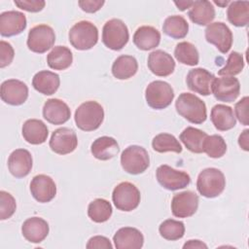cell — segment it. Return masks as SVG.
Returning <instances> with one entry per match:
<instances>
[{
    "label": "cell",
    "instance_id": "cell-41",
    "mask_svg": "<svg viewBox=\"0 0 249 249\" xmlns=\"http://www.w3.org/2000/svg\"><path fill=\"white\" fill-rule=\"evenodd\" d=\"M16 208H17V203L14 196L5 191H1L0 192V219L6 220L11 218L15 213Z\"/></svg>",
    "mask_w": 249,
    "mask_h": 249
},
{
    "label": "cell",
    "instance_id": "cell-6",
    "mask_svg": "<svg viewBox=\"0 0 249 249\" xmlns=\"http://www.w3.org/2000/svg\"><path fill=\"white\" fill-rule=\"evenodd\" d=\"M129 33L127 26L119 18H112L103 26L102 42L113 51L122 50L128 42Z\"/></svg>",
    "mask_w": 249,
    "mask_h": 249
},
{
    "label": "cell",
    "instance_id": "cell-26",
    "mask_svg": "<svg viewBox=\"0 0 249 249\" xmlns=\"http://www.w3.org/2000/svg\"><path fill=\"white\" fill-rule=\"evenodd\" d=\"M59 76L52 71L43 70L36 73L32 79L33 88L42 94H53L59 88Z\"/></svg>",
    "mask_w": 249,
    "mask_h": 249
},
{
    "label": "cell",
    "instance_id": "cell-10",
    "mask_svg": "<svg viewBox=\"0 0 249 249\" xmlns=\"http://www.w3.org/2000/svg\"><path fill=\"white\" fill-rule=\"evenodd\" d=\"M156 176L159 184L168 191L184 189L191 183V177L187 172L176 170L167 164L160 165Z\"/></svg>",
    "mask_w": 249,
    "mask_h": 249
},
{
    "label": "cell",
    "instance_id": "cell-12",
    "mask_svg": "<svg viewBox=\"0 0 249 249\" xmlns=\"http://www.w3.org/2000/svg\"><path fill=\"white\" fill-rule=\"evenodd\" d=\"M171 211L177 218L193 216L198 207V196L192 191H184L175 194L171 200Z\"/></svg>",
    "mask_w": 249,
    "mask_h": 249
},
{
    "label": "cell",
    "instance_id": "cell-25",
    "mask_svg": "<svg viewBox=\"0 0 249 249\" xmlns=\"http://www.w3.org/2000/svg\"><path fill=\"white\" fill-rule=\"evenodd\" d=\"M160 33L150 25H143L136 29L133 35L134 45L142 51H150L160 45Z\"/></svg>",
    "mask_w": 249,
    "mask_h": 249
},
{
    "label": "cell",
    "instance_id": "cell-7",
    "mask_svg": "<svg viewBox=\"0 0 249 249\" xmlns=\"http://www.w3.org/2000/svg\"><path fill=\"white\" fill-rule=\"evenodd\" d=\"M145 98L147 104L156 110H161L168 107L174 98L172 87L164 81H153L145 89Z\"/></svg>",
    "mask_w": 249,
    "mask_h": 249
},
{
    "label": "cell",
    "instance_id": "cell-18",
    "mask_svg": "<svg viewBox=\"0 0 249 249\" xmlns=\"http://www.w3.org/2000/svg\"><path fill=\"white\" fill-rule=\"evenodd\" d=\"M25 15L18 11H7L0 15V34L12 37L20 34L26 28Z\"/></svg>",
    "mask_w": 249,
    "mask_h": 249
},
{
    "label": "cell",
    "instance_id": "cell-20",
    "mask_svg": "<svg viewBox=\"0 0 249 249\" xmlns=\"http://www.w3.org/2000/svg\"><path fill=\"white\" fill-rule=\"evenodd\" d=\"M147 64L150 71L159 77H167L175 69L174 59L168 53L162 50L152 52L148 56Z\"/></svg>",
    "mask_w": 249,
    "mask_h": 249
},
{
    "label": "cell",
    "instance_id": "cell-28",
    "mask_svg": "<svg viewBox=\"0 0 249 249\" xmlns=\"http://www.w3.org/2000/svg\"><path fill=\"white\" fill-rule=\"evenodd\" d=\"M120 151L117 140L110 136H101L95 139L90 147L92 156L99 160H108L118 155Z\"/></svg>",
    "mask_w": 249,
    "mask_h": 249
},
{
    "label": "cell",
    "instance_id": "cell-35",
    "mask_svg": "<svg viewBox=\"0 0 249 249\" xmlns=\"http://www.w3.org/2000/svg\"><path fill=\"white\" fill-rule=\"evenodd\" d=\"M112 205L104 198H96L88 206V215L94 223H104L112 216Z\"/></svg>",
    "mask_w": 249,
    "mask_h": 249
},
{
    "label": "cell",
    "instance_id": "cell-15",
    "mask_svg": "<svg viewBox=\"0 0 249 249\" xmlns=\"http://www.w3.org/2000/svg\"><path fill=\"white\" fill-rule=\"evenodd\" d=\"M1 99L13 106L23 104L28 97L27 86L17 79H9L1 84Z\"/></svg>",
    "mask_w": 249,
    "mask_h": 249
},
{
    "label": "cell",
    "instance_id": "cell-43",
    "mask_svg": "<svg viewBox=\"0 0 249 249\" xmlns=\"http://www.w3.org/2000/svg\"><path fill=\"white\" fill-rule=\"evenodd\" d=\"M15 56V51L12 45L4 40L0 42V67L4 68L11 64Z\"/></svg>",
    "mask_w": 249,
    "mask_h": 249
},
{
    "label": "cell",
    "instance_id": "cell-3",
    "mask_svg": "<svg viewBox=\"0 0 249 249\" xmlns=\"http://www.w3.org/2000/svg\"><path fill=\"white\" fill-rule=\"evenodd\" d=\"M225 187V175L218 168H205L197 176L196 189L198 193L205 197L213 198L218 196L223 193Z\"/></svg>",
    "mask_w": 249,
    "mask_h": 249
},
{
    "label": "cell",
    "instance_id": "cell-21",
    "mask_svg": "<svg viewBox=\"0 0 249 249\" xmlns=\"http://www.w3.org/2000/svg\"><path fill=\"white\" fill-rule=\"evenodd\" d=\"M43 117L50 124H62L70 119L71 111L64 101L58 98H51L43 106Z\"/></svg>",
    "mask_w": 249,
    "mask_h": 249
},
{
    "label": "cell",
    "instance_id": "cell-14",
    "mask_svg": "<svg viewBox=\"0 0 249 249\" xmlns=\"http://www.w3.org/2000/svg\"><path fill=\"white\" fill-rule=\"evenodd\" d=\"M211 90L217 100L233 102L239 95L240 84L234 77L223 76L221 78H215Z\"/></svg>",
    "mask_w": 249,
    "mask_h": 249
},
{
    "label": "cell",
    "instance_id": "cell-50",
    "mask_svg": "<svg viewBox=\"0 0 249 249\" xmlns=\"http://www.w3.org/2000/svg\"><path fill=\"white\" fill-rule=\"evenodd\" d=\"M214 3L215 4H217L218 6H221V7H225V6H227L228 4H230V2L229 1H224V2H219V1H214Z\"/></svg>",
    "mask_w": 249,
    "mask_h": 249
},
{
    "label": "cell",
    "instance_id": "cell-27",
    "mask_svg": "<svg viewBox=\"0 0 249 249\" xmlns=\"http://www.w3.org/2000/svg\"><path fill=\"white\" fill-rule=\"evenodd\" d=\"M210 119L215 128L220 131L230 130L234 127L236 120L231 107L225 104H217L211 109Z\"/></svg>",
    "mask_w": 249,
    "mask_h": 249
},
{
    "label": "cell",
    "instance_id": "cell-32",
    "mask_svg": "<svg viewBox=\"0 0 249 249\" xmlns=\"http://www.w3.org/2000/svg\"><path fill=\"white\" fill-rule=\"evenodd\" d=\"M206 136V132L193 126H188L181 132L179 138L189 151L200 154L203 153V142Z\"/></svg>",
    "mask_w": 249,
    "mask_h": 249
},
{
    "label": "cell",
    "instance_id": "cell-13",
    "mask_svg": "<svg viewBox=\"0 0 249 249\" xmlns=\"http://www.w3.org/2000/svg\"><path fill=\"white\" fill-rule=\"evenodd\" d=\"M78 145V138L75 131L68 127L55 129L50 139V148L58 155L72 153Z\"/></svg>",
    "mask_w": 249,
    "mask_h": 249
},
{
    "label": "cell",
    "instance_id": "cell-42",
    "mask_svg": "<svg viewBox=\"0 0 249 249\" xmlns=\"http://www.w3.org/2000/svg\"><path fill=\"white\" fill-rule=\"evenodd\" d=\"M248 105H249V97L244 96L239 100L234 106V113L237 120L243 125H248L249 117H248Z\"/></svg>",
    "mask_w": 249,
    "mask_h": 249
},
{
    "label": "cell",
    "instance_id": "cell-45",
    "mask_svg": "<svg viewBox=\"0 0 249 249\" xmlns=\"http://www.w3.org/2000/svg\"><path fill=\"white\" fill-rule=\"evenodd\" d=\"M87 248L88 249H94V248L111 249L113 248V245L111 244L109 238L102 235H95L89 239L87 243Z\"/></svg>",
    "mask_w": 249,
    "mask_h": 249
},
{
    "label": "cell",
    "instance_id": "cell-24",
    "mask_svg": "<svg viewBox=\"0 0 249 249\" xmlns=\"http://www.w3.org/2000/svg\"><path fill=\"white\" fill-rule=\"evenodd\" d=\"M21 133L26 142L32 145H39L47 140L49 129L41 120L29 119L24 122Z\"/></svg>",
    "mask_w": 249,
    "mask_h": 249
},
{
    "label": "cell",
    "instance_id": "cell-23",
    "mask_svg": "<svg viewBox=\"0 0 249 249\" xmlns=\"http://www.w3.org/2000/svg\"><path fill=\"white\" fill-rule=\"evenodd\" d=\"M49 224L40 217L28 218L21 226V233L23 237L31 243L42 242L49 234Z\"/></svg>",
    "mask_w": 249,
    "mask_h": 249
},
{
    "label": "cell",
    "instance_id": "cell-5",
    "mask_svg": "<svg viewBox=\"0 0 249 249\" xmlns=\"http://www.w3.org/2000/svg\"><path fill=\"white\" fill-rule=\"evenodd\" d=\"M121 164L123 169L129 174L137 175L143 173L150 165L149 154L141 146H128L121 155Z\"/></svg>",
    "mask_w": 249,
    "mask_h": 249
},
{
    "label": "cell",
    "instance_id": "cell-37",
    "mask_svg": "<svg viewBox=\"0 0 249 249\" xmlns=\"http://www.w3.org/2000/svg\"><path fill=\"white\" fill-rule=\"evenodd\" d=\"M153 149L158 153L174 152L181 153L182 146L176 137L169 133H160L153 138L152 141Z\"/></svg>",
    "mask_w": 249,
    "mask_h": 249
},
{
    "label": "cell",
    "instance_id": "cell-48",
    "mask_svg": "<svg viewBox=\"0 0 249 249\" xmlns=\"http://www.w3.org/2000/svg\"><path fill=\"white\" fill-rule=\"evenodd\" d=\"M183 248L186 249V248H198V249H201V248H207V245L200 241V240H197V239H192V240H188L184 245H183Z\"/></svg>",
    "mask_w": 249,
    "mask_h": 249
},
{
    "label": "cell",
    "instance_id": "cell-8",
    "mask_svg": "<svg viewBox=\"0 0 249 249\" xmlns=\"http://www.w3.org/2000/svg\"><path fill=\"white\" fill-rule=\"evenodd\" d=\"M112 199L117 209L129 212L137 208L141 196L135 185L130 182H122L113 190Z\"/></svg>",
    "mask_w": 249,
    "mask_h": 249
},
{
    "label": "cell",
    "instance_id": "cell-40",
    "mask_svg": "<svg viewBox=\"0 0 249 249\" xmlns=\"http://www.w3.org/2000/svg\"><path fill=\"white\" fill-rule=\"evenodd\" d=\"M243 68H244L243 55L237 52H231L229 54L226 65L218 71V74L220 76L233 77L234 75L239 74Z\"/></svg>",
    "mask_w": 249,
    "mask_h": 249
},
{
    "label": "cell",
    "instance_id": "cell-1",
    "mask_svg": "<svg viewBox=\"0 0 249 249\" xmlns=\"http://www.w3.org/2000/svg\"><path fill=\"white\" fill-rule=\"evenodd\" d=\"M175 108L177 113L190 123L199 124L207 119L204 101L193 93L182 92L175 102Z\"/></svg>",
    "mask_w": 249,
    "mask_h": 249
},
{
    "label": "cell",
    "instance_id": "cell-38",
    "mask_svg": "<svg viewBox=\"0 0 249 249\" xmlns=\"http://www.w3.org/2000/svg\"><path fill=\"white\" fill-rule=\"evenodd\" d=\"M160 234L166 240H178L184 236L185 225L181 221L167 219L159 227Z\"/></svg>",
    "mask_w": 249,
    "mask_h": 249
},
{
    "label": "cell",
    "instance_id": "cell-19",
    "mask_svg": "<svg viewBox=\"0 0 249 249\" xmlns=\"http://www.w3.org/2000/svg\"><path fill=\"white\" fill-rule=\"evenodd\" d=\"M32 156L25 149H17L11 153L8 159V168L16 178L27 176L32 169Z\"/></svg>",
    "mask_w": 249,
    "mask_h": 249
},
{
    "label": "cell",
    "instance_id": "cell-29",
    "mask_svg": "<svg viewBox=\"0 0 249 249\" xmlns=\"http://www.w3.org/2000/svg\"><path fill=\"white\" fill-rule=\"evenodd\" d=\"M188 16L194 23L197 25H207L215 18V9L209 1H194L188 12Z\"/></svg>",
    "mask_w": 249,
    "mask_h": 249
},
{
    "label": "cell",
    "instance_id": "cell-17",
    "mask_svg": "<svg viewBox=\"0 0 249 249\" xmlns=\"http://www.w3.org/2000/svg\"><path fill=\"white\" fill-rule=\"evenodd\" d=\"M30 192L37 201L46 203L55 196L56 185L50 176L39 174L32 178L30 182Z\"/></svg>",
    "mask_w": 249,
    "mask_h": 249
},
{
    "label": "cell",
    "instance_id": "cell-9",
    "mask_svg": "<svg viewBox=\"0 0 249 249\" xmlns=\"http://www.w3.org/2000/svg\"><path fill=\"white\" fill-rule=\"evenodd\" d=\"M55 42L53 29L47 24H39L32 27L27 37L28 49L36 53H44L50 50Z\"/></svg>",
    "mask_w": 249,
    "mask_h": 249
},
{
    "label": "cell",
    "instance_id": "cell-49",
    "mask_svg": "<svg viewBox=\"0 0 249 249\" xmlns=\"http://www.w3.org/2000/svg\"><path fill=\"white\" fill-rule=\"evenodd\" d=\"M194 1H179V2H174V4L177 6V8L181 11H185L188 8H191L193 5Z\"/></svg>",
    "mask_w": 249,
    "mask_h": 249
},
{
    "label": "cell",
    "instance_id": "cell-34",
    "mask_svg": "<svg viewBox=\"0 0 249 249\" xmlns=\"http://www.w3.org/2000/svg\"><path fill=\"white\" fill-rule=\"evenodd\" d=\"M162 31L173 39H182L188 34L189 24L182 16H170L163 21Z\"/></svg>",
    "mask_w": 249,
    "mask_h": 249
},
{
    "label": "cell",
    "instance_id": "cell-36",
    "mask_svg": "<svg viewBox=\"0 0 249 249\" xmlns=\"http://www.w3.org/2000/svg\"><path fill=\"white\" fill-rule=\"evenodd\" d=\"M175 58L182 64L195 66L198 63L199 55L197 49L190 42H180L174 50Z\"/></svg>",
    "mask_w": 249,
    "mask_h": 249
},
{
    "label": "cell",
    "instance_id": "cell-11",
    "mask_svg": "<svg viewBox=\"0 0 249 249\" xmlns=\"http://www.w3.org/2000/svg\"><path fill=\"white\" fill-rule=\"evenodd\" d=\"M205 39L208 43L214 45L222 53H227L232 45V32L229 26L216 21L210 23L205 29Z\"/></svg>",
    "mask_w": 249,
    "mask_h": 249
},
{
    "label": "cell",
    "instance_id": "cell-16",
    "mask_svg": "<svg viewBox=\"0 0 249 249\" xmlns=\"http://www.w3.org/2000/svg\"><path fill=\"white\" fill-rule=\"evenodd\" d=\"M215 76L204 68L191 69L186 77L188 88L201 95H209L212 93V84Z\"/></svg>",
    "mask_w": 249,
    "mask_h": 249
},
{
    "label": "cell",
    "instance_id": "cell-22",
    "mask_svg": "<svg viewBox=\"0 0 249 249\" xmlns=\"http://www.w3.org/2000/svg\"><path fill=\"white\" fill-rule=\"evenodd\" d=\"M117 249H140L144 243L142 232L132 227L121 228L113 236Z\"/></svg>",
    "mask_w": 249,
    "mask_h": 249
},
{
    "label": "cell",
    "instance_id": "cell-39",
    "mask_svg": "<svg viewBox=\"0 0 249 249\" xmlns=\"http://www.w3.org/2000/svg\"><path fill=\"white\" fill-rule=\"evenodd\" d=\"M203 152L208 157L218 159L223 157L227 152V144L221 135H207L203 142Z\"/></svg>",
    "mask_w": 249,
    "mask_h": 249
},
{
    "label": "cell",
    "instance_id": "cell-30",
    "mask_svg": "<svg viewBox=\"0 0 249 249\" xmlns=\"http://www.w3.org/2000/svg\"><path fill=\"white\" fill-rule=\"evenodd\" d=\"M138 70V62L132 55L118 56L112 65V74L119 80H127L133 77Z\"/></svg>",
    "mask_w": 249,
    "mask_h": 249
},
{
    "label": "cell",
    "instance_id": "cell-4",
    "mask_svg": "<svg viewBox=\"0 0 249 249\" xmlns=\"http://www.w3.org/2000/svg\"><path fill=\"white\" fill-rule=\"evenodd\" d=\"M69 42L79 51H87L94 47L98 41L97 27L89 20L75 23L69 30Z\"/></svg>",
    "mask_w": 249,
    "mask_h": 249
},
{
    "label": "cell",
    "instance_id": "cell-47",
    "mask_svg": "<svg viewBox=\"0 0 249 249\" xmlns=\"http://www.w3.org/2000/svg\"><path fill=\"white\" fill-rule=\"evenodd\" d=\"M238 145L244 151H249V129H244L239 135Z\"/></svg>",
    "mask_w": 249,
    "mask_h": 249
},
{
    "label": "cell",
    "instance_id": "cell-33",
    "mask_svg": "<svg viewBox=\"0 0 249 249\" xmlns=\"http://www.w3.org/2000/svg\"><path fill=\"white\" fill-rule=\"evenodd\" d=\"M228 20L234 26H246L249 21V2L232 1L227 10Z\"/></svg>",
    "mask_w": 249,
    "mask_h": 249
},
{
    "label": "cell",
    "instance_id": "cell-2",
    "mask_svg": "<svg viewBox=\"0 0 249 249\" xmlns=\"http://www.w3.org/2000/svg\"><path fill=\"white\" fill-rule=\"evenodd\" d=\"M74 120L77 127L81 130H95L104 120L103 107L96 101H86L76 109Z\"/></svg>",
    "mask_w": 249,
    "mask_h": 249
},
{
    "label": "cell",
    "instance_id": "cell-31",
    "mask_svg": "<svg viewBox=\"0 0 249 249\" xmlns=\"http://www.w3.org/2000/svg\"><path fill=\"white\" fill-rule=\"evenodd\" d=\"M73 62L72 52L65 46H56L47 55V63L53 70H65Z\"/></svg>",
    "mask_w": 249,
    "mask_h": 249
},
{
    "label": "cell",
    "instance_id": "cell-46",
    "mask_svg": "<svg viewBox=\"0 0 249 249\" xmlns=\"http://www.w3.org/2000/svg\"><path fill=\"white\" fill-rule=\"evenodd\" d=\"M103 0H81L78 2L80 8L86 13H95L104 5Z\"/></svg>",
    "mask_w": 249,
    "mask_h": 249
},
{
    "label": "cell",
    "instance_id": "cell-44",
    "mask_svg": "<svg viewBox=\"0 0 249 249\" xmlns=\"http://www.w3.org/2000/svg\"><path fill=\"white\" fill-rule=\"evenodd\" d=\"M14 3L19 9L30 13L42 11L46 5V2L43 0H15Z\"/></svg>",
    "mask_w": 249,
    "mask_h": 249
}]
</instances>
